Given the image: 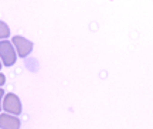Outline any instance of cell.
<instances>
[{
    "label": "cell",
    "instance_id": "3",
    "mask_svg": "<svg viewBox=\"0 0 153 129\" xmlns=\"http://www.w3.org/2000/svg\"><path fill=\"white\" fill-rule=\"evenodd\" d=\"M1 107L4 108L9 113H13V115H19L22 112V102L17 95L14 94H7L4 95V99H3V105Z\"/></svg>",
    "mask_w": 153,
    "mask_h": 129
},
{
    "label": "cell",
    "instance_id": "5",
    "mask_svg": "<svg viewBox=\"0 0 153 129\" xmlns=\"http://www.w3.org/2000/svg\"><path fill=\"white\" fill-rule=\"evenodd\" d=\"M10 36V28L4 22H0V40H4Z\"/></svg>",
    "mask_w": 153,
    "mask_h": 129
},
{
    "label": "cell",
    "instance_id": "1",
    "mask_svg": "<svg viewBox=\"0 0 153 129\" xmlns=\"http://www.w3.org/2000/svg\"><path fill=\"white\" fill-rule=\"evenodd\" d=\"M0 58H1L3 64L6 67L14 65V63H16V60H17L14 45L10 41H7V40H1L0 41Z\"/></svg>",
    "mask_w": 153,
    "mask_h": 129
},
{
    "label": "cell",
    "instance_id": "6",
    "mask_svg": "<svg viewBox=\"0 0 153 129\" xmlns=\"http://www.w3.org/2000/svg\"><path fill=\"white\" fill-rule=\"evenodd\" d=\"M4 84H6V77H4V74H0V86L4 85Z\"/></svg>",
    "mask_w": 153,
    "mask_h": 129
},
{
    "label": "cell",
    "instance_id": "2",
    "mask_svg": "<svg viewBox=\"0 0 153 129\" xmlns=\"http://www.w3.org/2000/svg\"><path fill=\"white\" fill-rule=\"evenodd\" d=\"M11 44L14 45V50H17V54H19L22 58L27 57L28 54L31 53V50H33V43L28 41L27 38L22 37V36H14Z\"/></svg>",
    "mask_w": 153,
    "mask_h": 129
},
{
    "label": "cell",
    "instance_id": "7",
    "mask_svg": "<svg viewBox=\"0 0 153 129\" xmlns=\"http://www.w3.org/2000/svg\"><path fill=\"white\" fill-rule=\"evenodd\" d=\"M3 95H4V91L0 88V111H1V98H3Z\"/></svg>",
    "mask_w": 153,
    "mask_h": 129
},
{
    "label": "cell",
    "instance_id": "8",
    "mask_svg": "<svg viewBox=\"0 0 153 129\" xmlns=\"http://www.w3.org/2000/svg\"><path fill=\"white\" fill-rule=\"evenodd\" d=\"M0 68H1V61H0Z\"/></svg>",
    "mask_w": 153,
    "mask_h": 129
},
{
    "label": "cell",
    "instance_id": "4",
    "mask_svg": "<svg viewBox=\"0 0 153 129\" xmlns=\"http://www.w3.org/2000/svg\"><path fill=\"white\" fill-rule=\"evenodd\" d=\"M0 128L1 129H19L20 128V119L16 118V115L3 113L0 115Z\"/></svg>",
    "mask_w": 153,
    "mask_h": 129
}]
</instances>
